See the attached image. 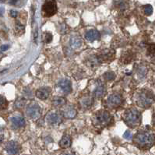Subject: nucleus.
I'll use <instances>...</instances> for the list:
<instances>
[{
    "label": "nucleus",
    "mask_w": 155,
    "mask_h": 155,
    "mask_svg": "<svg viewBox=\"0 0 155 155\" xmlns=\"http://www.w3.org/2000/svg\"><path fill=\"white\" fill-rule=\"evenodd\" d=\"M27 115L32 120H38L41 115V110L40 106L36 102H31L28 104L26 109Z\"/></svg>",
    "instance_id": "6"
},
{
    "label": "nucleus",
    "mask_w": 155,
    "mask_h": 155,
    "mask_svg": "<svg viewBox=\"0 0 155 155\" xmlns=\"http://www.w3.org/2000/svg\"><path fill=\"white\" fill-rule=\"evenodd\" d=\"M10 16H11L12 17H13V18H15V17H17V11H15V10H11V11H10Z\"/></svg>",
    "instance_id": "32"
},
{
    "label": "nucleus",
    "mask_w": 155,
    "mask_h": 155,
    "mask_svg": "<svg viewBox=\"0 0 155 155\" xmlns=\"http://www.w3.org/2000/svg\"><path fill=\"white\" fill-rule=\"evenodd\" d=\"M3 13H4V8L2 7H0V16H3Z\"/></svg>",
    "instance_id": "33"
},
{
    "label": "nucleus",
    "mask_w": 155,
    "mask_h": 155,
    "mask_svg": "<svg viewBox=\"0 0 155 155\" xmlns=\"http://www.w3.org/2000/svg\"><path fill=\"white\" fill-rule=\"evenodd\" d=\"M94 96L97 98H100V97H103L104 94H106V87L104 84H101V83H99L97 84V86L94 88L93 91Z\"/></svg>",
    "instance_id": "14"
},
{
    "label": "nucleus",
    "mask_w": 155,
    "mask_h": 155,
    "mask_svg": "<svg viewBox=\"0 0 155 155\" xmlns=\"http://www.w3.org/2000/svg\"><path fill=\"white\" fill-rule=\"evenodd\" d=\"M9 0H0V2L1 3H5V2H7Z\"/></svg>",
    "instance_id": "34"
},
{
    "label": "nucleus",
    "mask_w": 155,
    "mask_h": 155,
    "mask_svg": "<svg viewBox=\"0 0 155 155\" xmlns=\"http://www.w3.org/2000/svg\"><path fill=\"white\" fill-rule=\"evenodd\" d=\"M51 90L50 87H41L39 89L37 90L36 91V96L37 97H38L39 99L41 100H45L48 97H49V95L51 94Z\"/></svg>",
    "instance_id": "11"
},
{
    "label": "nucleus",
    "mask_w": 155,
    "mask_h": 155,
    "mask_svg": "<svg viewBox=\"0 0 155 155\" xmlns=\"http://www.w3.org/2000/svg\"><path fill=\"white\" fill-rule=\"evenodd\" d=\"M123 120L128 126L135 128L139 126L141 123V114L135 108H129L125 111L123 115Z\"/></svg>",
    "instance_id": "3"
},
{
    "label": "nucleus",
    "mask_w": 155,
    "mask_h": 155,
    "mask_svg": "<svg viewBox=\"0 0 155 155\" xmlns=\"http://www.w3.org/2000/svg\"><path fill=\"white\" fill-rule=\"evenodd\" d=\"M25 103H26V100L24 98H20L16 101L15 103V106L18 108H23L24 105H25Z\"/></svg>",
    "instance_id": "26"
},
{
    "label": "nucleus",
    "mask_w": 155,
    "mask_h": 155,
    "mask_svg": "<svg viewBox=\"0 0 155 155\" xmlns=\"http://www.w3.org/2000/svg\"><path fill=\"white\" fill-rule=\"evenodd\" d=\"M16 29H17V32H20V34H22L24 31V27L20 22H17L16 24Z\"/></svg>",
    "instance_id": "27"
},
{
    "label": "nucleus",
    "mask_w": 155,
    "mask_h": 155,
    "mask_svg": "<svg viewBox=\"0 0 155 155\" xmlns=\"http://www.w3.org/2000/svg\"><path fill=\"white\" fill-rule=\"evenodd\" d=\"M94 101L93 98L90 96H84L80 100V103L82 108H88L93 104Z\"/></svg>",
    "instance_id": "17"
},
{
    "label": "nucleus",
    "mask_w": 155,
    "mask_h": 155,
    "mask_svg": "<svg viewBox=\"0 0 155 155\" xmlns=\"http://www.w3.org/2000/svg\"><path fill=\"white\" fill-rule=\"evenodd\" d=\"M1 130H2V127L0 126V131H1Z\"/></svg>",
    "instance_id": "38"
},
{
    "label": "nucleus",
    "mask_w": 155,
    "mask_h": 155,
    "mask_svg": "<svg viewBox=\"0 0 155 155\" xmlns=\"http://www.w3.org/2000/svg\"><path fill=\"white\" fill-rule=\"evenodd\" d=\"M44 39L45 43H50L52 41V35L51 33H45L44 36Z\"/></svg>",
    "instance_id": "28"
},
{
    "label": "nucleus",
    "mask_w": 155,
    "mask_h": 155,
    "mask_svg": "<svg viewBox=\"0 0 155 155\" xmlns=\"http://www.w3.org/2000/svg\"><path fill=\"white\" fill-rule=\"evenodd\" d=\"M72 143V140L71 137H69V135H64L62 138L61 139V140L59 141L58 144L60 147L62 148H68L71 146Z\"/></svg>",
    "instance_id": "18"
},
{
    "label": "nucleus",
    "mask_w": 155,
    "mask_h": 155,
    "mask_svg": "<svg viewBox=\"0 0 155 155\" xmlns=\"http://www.w3.org/2000/svg\"><path fill=\"white\" fill-rule=\"evenodd\" d=\"M133 141L138 147L148 149L154 143L155 134L151 131H140L135 135Z\"/></svg>",
    "instance_id": "1"
},
{
    "label": "nucleus",
    "mask_w": 155,
    "mask_h": 155,
    "mask_svg": "<svg viewBox=\"0 0 155 155\" xmlns=\"http://www.w3.org/2000/svg\"><path fill=\"white\" fill-rule=\"evenodd\" d=\"M45 121L48 124L51 126H57L62 122V117L59 114L55 111L48 113L45 117Z\"/></svg>",
    "instance_id": "7"
},
{
    "label": "nucleus",
    "mask_w": 155,
    "mask_h": 155,
    "mask_svg": "<svg viewBox=\"0 0 155 155\" xmlns=\"http://www.w3.org/2000/svg\"><path fill=\"white\" fill-rule=\"evenodd\" d=\"M58 86L64 93L69 94L72 91V84L71 82H70L69 80L62 79V80H61V81L58 82Z\"/></svg>",
    "instance_id": "12"
},
{
    "label": "nucleus",
    "mask_w": 155,
    "mask_h": 155,
    "mask_svg": "<svg viewBox=\"0 0 155 155\" xmlns=\"http://www.w3.org/2000/svg\"><path fill=\"white\" fill-rule=\"evenodd\" d=\"M57 13V4L55 0H46L42 6V13L45 17H52Z\"/></svg>",
    "instance_id": "5"
},
{
    "label": "nucleus",
    "mask_w": 155,
    "mask_h": 155,
    "mask_svg": "<svg viewBox=\"0 0 155 155\" xmlns=\"http://www.w3.org/2000/svg\"><path fill=\"white\" fill-rule=\"evenodd\" d=\"M62 155H75L74 153H63Z\"/></svg>",
    "instance_id": "35"
},
{
    "label": "nucleus",
    "mask_w": 155,
    "mask_h": 155,
    "mask_svg": "<svg viewBox=\"0 0 155 155\" xmlns=\"http://www.w3.org/2000/svg\"><path fill=\"white\" fill-rule=\"evenodd\" d=\"M26 2V0H9V3L11 5H13L15 6L20 7L23 5H24Z\"/></svg>",
    "instance_id": "23"
},
{
    "label": "nucleus",
    "mask_w": 155,
    "mask_h": 155,
    "mask_svg": "<svg viewBox=\"0 0 155 155\" xmlns=\"http://www.w3.org/2000/svg\"><path fill=\"white\" fill-rule=\"evenodd\" d=\"M101 35L97 30H90L85 35V38L88 41H94L95 40H98L100 38Z\"/></svg>",
    "instance_id": "15"
},
{
    "label": "nucleus",
    "mask_w": 155,
    "mask_h": 155,
    "mask_svg": "<svg viewBox=\"0 0 155 155\" xmlns=\"http://www.w3.org/2000/svg\"><path fill=\"white\" fill-rule=\"evenodd\" d=\"M107 105L111 108H115L120 106L123 102V98L120 94H113L110 95L107 99Z\"/></svg>",
    "instance_id": "8"
},
{
    "label": "nucleus",
    "mask_w": 155,
    "mask_h": 155,
    "mask_svg": "<svg viewBox=\"0 0 155 155\" xmlns=\"http://www.w3.org/2000/svg\"><path fill=\"white\" fill-rule=\"evenodd\" d=\"M155 101V96L153 93L149 90L143 89L138 92L136 95V102L137 105L141 108H149L153 104Z\"/></svg>",
    "instance_id": "2"
},
{
    "label": "nucleus",
    "mask_w": 155,
    "mask_h": 155,
    "mask_svg": "<svg viewBox=\"0 0 155 155\" xmlns=\"http://www.w3.org/2000/svg\"><path fill=\"white\" fill-rule=\"evenodd\" d=\"M147 69L146 66H139L138 68L137 69V74L138 75L139 77L140 78H144L145 76L147 75Z\"/></svg>",
    "instance_id": "21"
},
{
    "label": "nucleus",
    "mask_w": 155,
    "mask_h": 155,
    "mask_svg": "<svg viewBox=\"0 0 155 155\" xmlns=\"http://www.w3.org/2000/svg\"><path fill=\"white\" fill-rule=\"evenodd\" d=\"M9 45H2L1 47H0V50H1L2 51H6V50L9 49Z\"/></svg>",
    "instance_id": "31"
},
{
    "label": "nucleus",
    "mask_w": 155,
    "mask_h": 155,
    "mask_svg": "<svg viewBox=\"0 0 155 155\" xmlns=\"http://www.w3.org/2000/svg\"><path fill=\"white\" fill-rule=\"evenodd\" d=\"M20 144L16 141H9L6 146V150L9 155H17L20 152Z\"/></svg>",
    "instance_id": "9"
},
{
    "label": "nucleus",
    "mask_w": 155,
    "mask_h": 155,
    "mask_svg": "<svg viewBox=\"0 0 155 155\" xmlns=\"http://www.w3.org/2000/svg\"><path fill=\"white\" fill-rule=\"evenodd\" d=\"M2 141V137H0V143H1Z\"/></svg>",
    "instance_id": "36"
},
{
    "label": "nucleus",
    "mask_w": 155,
    "mask_h": 155,
    "mask_svg": "<svg viewBox=\"0 0 155 155\" xmlns=\"http://www.w3.org/2000/svg\"><path fill=\"white\" fill-rule=\"evenodd\" d=\"M52 104L54 106L56 107H61L66 104V99L62 97H55L53 98Z\"/></svg>",
    "instance_id": "20"
},
{
    "label": "nucleus",
    "mask_w": 155,
    "mask_h": 155,
    "mask_svg": "<svg viewBox=\"0 0 155 155\" xmlns=\"http://www.w3.org/2000/svg\"><path fill=\"white\" fill-rule=\"evenodd\" d=\"M69 43H70L71 47L73 48H79L82 45V39L79 35H73L70 38Z\"/></svg>",
    "instance_id": "16"
},
{
    "label": "nucleus",
    "mask_w": 155,
    "mask_h": 155,
    "mask_svg": "<svg viewBox=\"0 0 155 155\" xmlns=\"http://www.w3.org/2000/svg\"><path fill=\"white\" fill-rule=\"evenodd\" d=\"M95 124L101 126H108L111 120V115L108 111H99L94 117Z\"/></svg>",
    "instance_id": "4"
},
{
    "label": "nucleus",
    "mask_w": 155,
    "mask_h": 155,
    "mask_svg": "<svg viewBox=\"0 0 155 155\" xmlns=\"http://www.w3.org/2000/svg\"><path fill=\"white\" fill-rule=\"evenodd\" d=\"M153 123L155 124V115H154V117H153Z\"/></svg>",
    "instance_id": "37"
},
{
    "label": "nucleus",
    "mask_w": 155,
    "mask_h": 155,
    "mask_svg": "<svg viewBox=\"0 0 155 155\" xmlns=\"http://www.w3.org/2000/svg\"><path fill=\"white\" fill-rule=\"evenodd\" d=\"M148 51H149L150 55H151L152 56L155 57V45L154 44L151 45L150 46Z\"/></svg>",
    "instance_id": "29"
},
{
    "label": "nucleus",
    "mask_w": 155,
    "mask_h": 155,
    "mask_svg": "<svg viewBox=\"0 0 155 155\" xmlns=\"http://www.w3.org/2000/svg\"><path fill=\"white\" fill-rule=\"evenodd\" d=\"M103 77H104V80L109 81H112V80L115 79V73H112V72H107V73H105L104 75H103Z\"/></svg>",
    "instance_id": "25"
},
{
    "label": "nucleus",
    "mask_w": 155,
    "mask_h": 155,
    "mask_svg": "<svg viewBox=\"0 0 155 155\" xmlns=\"http://www.w3.org/2000/svg\"><path fill=\"white\" fill-rule=\"evenodd\" d=\"M143 12L147 16H150L153 13V7L151 5H145L143 6Z\"/></svg>",
    "instance_id": "24"
},
{
    "label": "nucleus",
    "mask_w": 155,
    "mask_h": 155,
    "mask_svg": "<svg viewBox=\"0 0 155 155\" xmlns=\"http://www.w3.org/2000/svg\"><path fill=\"white\" fill-rule=\"evenodd\" d=\"M114 56H115V52H114L113 51H111V50H103V51L101 53V55L100 57H98L99 59H101L102 58V59H104V60H110V58H114Z\"/></svg>",
    "instance_id": "19"
},
{
    "label": "nucleus",
    "mask_w": 155,
    "mask_h": 155,
    "mask_svg": "<svg viewBox=\"0 0 155 155\" xmlns=\"http://www.w3.org/2000/svg\"><path fill=\"white\" fill-rule=\"evenodd\" d=\"M123 137H124L126 140H132V138H133V135H132V133L130 131H126V133L123 134Z\"/></svg>",
    "instance_id": "30"
},
{
    "label": "nucleus",
    "mask_w": 155,
    "mask_h": 155,
    "mask_svg": "<svg viewBox=\"0 0 155 155\" xmlns=\"http://www.w3.org/2000/svg\"><path fill=\"white\" fill-rule=\"evenodd\" d=\"M11 125L14 129H20L25 126V119L20 115H13L10 118Z\"/></svg>",
    "instance_id": "10"
},
{
    "label": "nucleus",
    "mask_w": 155,
    "mask_h": 155,
    "mask_svg": "<svg viewBox=\"0 0 155 155\" xmlns=\"http://www.w3.org/2000/svg\"><path fill=\"white\" fill-rule=\"evenodd\" d=\"M8 107V101L4 96L0 95V111L6 109Z\"/></svg>",
    "instance_id": "22"
},
{
    "label": "nucleus",
    "mask_w": 155,
    "mask_h": 155,
    "mask_svg": "<svg viewBox=\"0 0 155 155\" xmlns=\"http://www.w3.org/2000/svg\"><path fill=\"white\" fill-rule=\"evenodd\" d=\"M77 114V110L72 106H67L62 110V115L66 119H73Z\"/></svg>",
    "instance_id": "13"
}]
</instances>
